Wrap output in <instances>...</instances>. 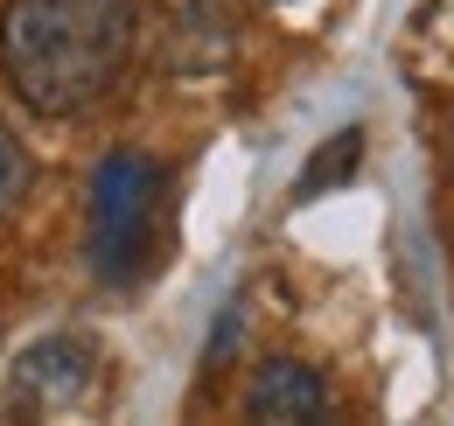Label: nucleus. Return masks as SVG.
Segmentation results:
<instances>
[{
  "label": "nucleus",
  "instance_id": "obj_3",
  "mask_svg": "<svg viewBox=\"0 0 454 426\" xmlns=\"http://www.w3.org/2000/svg\"><path fill=\"white\" fill-rule=\"evenodd\" d=\"M106 398V357L91 335H43L14 357L0 426H84Z\"/></svg>",
  "mask_w": 454,
  "mask_h": 426
},
{
  "label": "nucleus",
  "instance_id": "obj_6",
  "mask_svg": "<svg viewBox=\"0 0 454 426\" xmlns=\"http://www.w3.org/2000/svg\"><path fill=\"white\" fill-rule=\"evenodd\" d=\"M28 189H35V154L21 147L14 126H0V224L28 203Z\"/></svg>",
  "mask_w": 454,
  "mask_h": 426
},
{
  "label": "nucleus",
  "instance_id": "obj_4",
  "mask_svg": "<svg viewBox=\"0 0 454 426\" xmlns=\"http://www.w3.org/2000/svg\"><path fill=\"white\" fill-rule=\"evenodd\" d=\"M245 420L252 426H329L336 420L329 377L294 364V357H266L245 384Z\"/></svg>",
  "mask_w": 454,
  "mask_h": 426
},
{
  "label": "nucleus",
  "instance_id": "obj_5",
  "mask_svg": "<svg viewBox=\"0 0 454 426\" xmlns=\"http://www.w3.org/2000/svg\"><path fill=\"white\" fill-rule=\"evenodd\" d=\"M356 161H364V126H342L336 140H329L322 154H315L308 168H301V189H294V196L308 203V196H329V189H342Z\"/></svg>",
  "mask_w": 454,
  "mask_h": 426
},
{
  "label": "nucleus",
  "instance_id": "obj_2",
  "mask_svg": "<svg viewBox=\"0 0 454 426\" xmlns=\"http://www.w3.org/2000/svg\"><path fill=\"white\" fill-rule=\"evenodd\" d=\"M161 238H168V161L113 147L84 189V266L106 287H133L154 272Z\"/></svg>",
  "mask_w": 454,
  "mask_h": 426
},
{
  "label": "nucleus",
  "instance_id": "obj_1",
  "mask_svg": "<svg viewBox=\"0 0 454 426\" xmlns=\"http://www.w3.org/2000/svg\"><path fill=\"white\" fill-rule=\"evenodd\" d=\"M140 0H7L0 77L35 119L91 112L133 63Z\"/></svg>",
  "mask_w": 454,
  "mask_h": 426
}]
</instances>
